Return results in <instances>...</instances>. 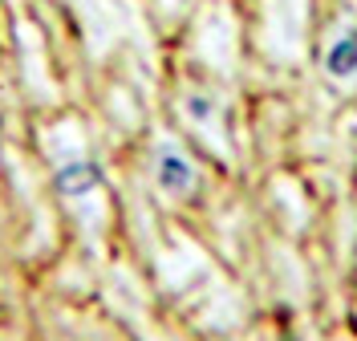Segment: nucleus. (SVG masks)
<instances>
[{
    "instance_id": "nucleus-2",
    "label": "nucleus",
    "mask_w": 357,
    "mask_h": 341,
    "mask_svg": "<svg viewBox=\"0 0 357 341\" xmlns=\"http://www.w3.org/2000/svg\"><path fill=\"white\" fill-rule=\"evenodd\" d=\"M325 69L333 73V77H349L357 73V33H341L329 53H325Z\"/></svg>"
},
{
    "instance_id": "nucleus-1",
    "label": "nucleus",
    "mask_w": 357,
    "mask_h": 341,
    "mask_svg": "<svg viewBox=\"0 0 357 341\" xmlns=\"http://www.w3.org/2000/svg\"><path fill=\"white\" fill-rule=\"evenodd\" d=\"M191 183H195V167L183 159L178 151H162V159H158V187L171 191V195H183Z\"/></svg>"
},
{
    "instance_id": "nucleus-3",
    "label": "nucleus",
    "mask_w": 357,
    "mask_h": 341,
    "mask_svg": "<svg viewBox=\"0 0 357 341\" xmlns=\"http://www.w3.org/2000/svg\"><path fill=\"white\" fill-rule=\"evenodd\" d=\"M98 183V171L93 167H86V162H73V167H66L61 175H57V187L66 191V195H82V191H89Z\"/></svg>"
}]
</instances>
